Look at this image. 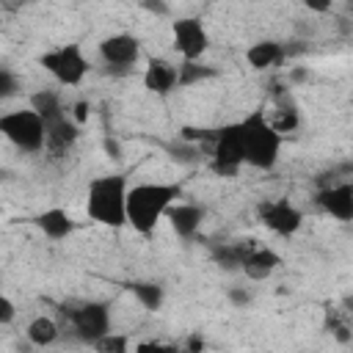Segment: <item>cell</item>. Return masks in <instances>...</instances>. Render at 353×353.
<instances>
[{
  "instance_id": "7402d4cb",
  "label": "cell",
  "mask_w": 353,
  "mask_h": 353,
  "mask_svg": "<svg viewBox=\"0 0 353 353\" xmlns=\"http://www.w3.org/2000/svg\"><path fill=\"white\" fill-rule=\"evenodd\" d=\"M212 77H218L215 66H207L201 61H182L179 63V83H176V88H188V85H196V83L212 80Z\"/></svg>"
},
{
  "instance_id": "d4e9b609",
  "label": "cell",
  "mask_w": 353,
  "mask_h": 353,
  "mask_svg": "<svg viewBox=\"0 0 353 353\" xmlns=\"http://www.w3.org/2000/svg\"><path fill=\"white\" fill-rule=\"evenodd\" d=\"M91 347H94L97 353H130V336L110 331V334H105L99 342H94Z\"/></svg>"
},
{
  "instance_id": "603a6c76",
  "label": "cell",
  "mask_w": 353,
  "mask_h": 353,
  "mask_svg": "<svg viewBox=\"0 0 353 353\" xmlns=\"http://www.w3.org/2000/svg\"><path fill=\"white\" fill-rule=\"evenodd\" d=\"M165 152H168V157L174 160V163H182V165H196L201 157H204V152H201V146H193V143H185V141H171V143H165Z\"/></svg>"
},
{
  "instance_id": "4316f807",
  "label": "cell",
  "mask_w": 353,
  "mask_h": 353,
  "mask_svg": "<svg viewBox=\"0 0 353 353\" xmlns=\"http://www.w3.org/2000/svg\"><path fill=\"white\" fill-rule=\"evenodd\" d=\"M135 353H179V350L174 345H165V342H157V339H146V342L135 345Z\"/></svg>"
},
{
  "instance_id": "d6986e66",
  "label": "cell",
  "mask_w": 353,
  "mask_h": 353,
  "mask_svg": "<svg viewBox=\"0 0 353 353\" xmlns=\"http://www.w3.org/2000/svg\"><path fill=\"white\" fill-rule=\"evenodd\" d=\"M251 248H254V243H223V245L212 248V259L223 270H243V262L251 254Z\"/></svg>"
},
{
  "instance_id": "7c38bea8",
  "label": "cell",
  "mask_w": 353,
  "mask_h": 353,
  "mask_svg": "<svg viewBox=\"0 0 353 353\" xmlns=\"http://www.w3.org/2000/svg\"><path fill=\"white\" fill-rule=\"evenodd\" d=\"M179 83V63H171L168 58H149L146 61V72H143V88L165 97L176 88Z\"/></svg>"
},
{
  "instance_id": "5b68a950",
  "label": "cell",
  "mask_w": 353,
  "mask_h": 353,
  "mask_svg": "<svg viewBox=\"0 0 353 353\" xmlns=\"http://www.w3.org/2000/svg\"><path fill=\"white\" fill-rule=\"evenodd\" d=\"M0 132L6 141H11L17 149L36 154L47 149V124L36 110H11L0 116Z\"/></svg>"
},
{
  "instance_id": "4fadbf2b",
  "label": "cell",
  "mask_w": 353,
  "mask_h": 353,
  "mask_svg": "<svg viewBox=\"0 0 353 353\" xmlns=\"http://www.w3.org/2000/svg\"><path fill=\"white\" fill-rule=\"evenodd\" d=\"M165 218H168L171 229H174L179 237L190 240V237L201 229V223H204V207H201V204H185V201H176V204L168 210Z\"/></svg>"
},
{
  "instance_id": "d6a6232c",
  "label": "cell",
  "mask_w": 353,
  "mask_h": 353,
  "mask_svg": "<svg viewBox=\"0 0 353 353\" xmlns=\"http://www.w3.org/2000/svg\"><path fill=\"white\" fill-rule=\"evenodd\" d=\"M201 350H204V339H201L199 331H193V334L185 339V350H182V353H201Z\"/></svg>"
},
{
  "instance_id": "277c9868",
  "label": "cell",
  "mask_w": 353,
  "mask_h": 353,
  "mask_svg": "<svg viewBox=\"0 0 353 353\" xmlns=\"http://www.w3.org/2000/svg\"><path fill=\"white\" fill-rule=\"evenodd\" d=\"M243 163H245V146H243V127H240V121H232V124L218 127L215 130L212 149H210L207 168L215 176L232 179V176H237V171L243 168Z\"/></svg>"
},
{
  "instance_id": "8fae6325",
  "label": "cell",
  "mask_w": 353,
  "mask_h": 353,
  "mask_svg": "<svg viewBox=\"0 0 353 353\" xmlns=\"http://www.w3.org/2000/svg\"><path fill=\"white\" fill-rule=\"evenodd\" d=\"M323 212H328L336 221H353V182H336L323 190H317V199Z\"/></svg>"
},
{
  "instance_id": "e0dca14e",
  "label": "cell",
  "mask_w": 353,
  "mask_h": 353,
  "mask_svg": "<svg viewBox=\"0 0 353 353\" xmlns=\"http://www.w3.org/2000/svg\"><path fill=\"white\" fill-rule=\"evenodd\" d=\"M284 58H287V55H284V44H279V41H273V39H262V41H256V44H251V47L245 50V61H248V66L256 69V72L270 69V66H276V63L284 61Z\"/></svg>"
},
{
  "instance_id": "2e32d148",
  "label": "cell",
  "mask_w": 353,
  "mask_h": 353,
  "mask_svg": "<svg viewBox=\"0 0 353 353\" xmlns=\"http://www.w3.org/2000/svg\"><path fill=\"white\" fill-rule=\"evenodd\" d=\"M77 138H80V127L72 121V116H66L55 124H47V152L52 157H63L74 146Z\"/></svg>"
},
{
  "instance_id": "52a82bcc",
  "label": "cell",
  "mask_w": 353,
  "mask_h": 353,
  "mask_svg": "<svg viewBox=\"0 0 353 353\" xmlns=\"http://www.w3.org/2000/svg\"><path fill=\"white\" fill-rule=\"evenodd\" d=\"M69 317V325L74 331V336L85 345L99 342L105 334H110V309L102 301H85L77 309H61Z\"/></svg>"
},
{
  "instance_id": "9c48e42d",
  "label": "cell",
  "mask_w": 353,
  "mask_h": 353,
  "mask_svg": "<svg viewBox=\"0 0 353 353\" xmlns=\"http://www.w3.org/2000/svg\"><path fill=\"white\" fill-rule=\"evenodd\" d=\"M171 36H174V50L182 55V61H201V55L210 50V36L199 17L174 19Z\"/></svg>"
},
{
  "instance_id": "44dd1931",
  "label": "cell",
  "mask_w": 353,
  "mask_h": 353,
  "mask_svg": "<svg viewBox=\"0 0 353 353\" xmlns=\"http://www.w3.org/2000/svg\"><path fill=\"white\" fill-rule=\"evenodd\" d=\"M127 290L132 292V298L146 309V312H157L165 301V290L157 281H130Z\"/></svg>"
},
{
  "instance_id": "e575fe53",
  "label": "cell",
  "mask_w": 353,
  "mask_h": 353,
  "mask_svg": "<svg viewBox=\"0 0 353 353\" xmlns=\"http://www.w3.org/2000/svg\"><path fill=\"white\" fill-rule=\"evenodd\" d=\"M347 171H350V174H353V163H350V165H347Z\"/></svg>"
},
{
  "instance_id": "cb8c5ba5",
  "label": "cell",
  "mask_w": 353,
  "mask_h": 353,
  "mask_svg": "<svg viewBox=\"0 0 353 353\" xmlns=\"http://www.w3.org/2000/svg\"><path fill=\"white\" fill-rule=\"evenodd\" d=\"M273 127H276V132H295L298 130V124H301V116H298V108L290 102V105H279V110H276V119L270 121Z\"/></svg>"
},
{
  "instance_id": "ac0fdd59",
  "label": "cell",
  "mask_w": 353,
  "mask_h": 353,
  "mask_svg": "<svg viewBox=\"0 0 353 353\" xmlns=\"http://www.w3.org/2000/svg\"><path fill=\"white\" fill-rule=\"evenodd\" d=\"M30 110H36L44 119V124H55V121H61V119L69 116L66 108L61 105V97L55 91H47V88L30 94Z\"/></svg>"
},
{
  "instance_id": "484cf974",
  "label": "cell",
  "mask_w": 353,
  "mask_h": 353,
  "mask_svg": "<svg viewBox=\"0 0 353 353\" xmlns=\"http://www.w3.org/2000/svg\"><path fill=\"white\" fill-rule=\"evenodd\" d=\"M17 88H19L17 74H14L8 66H0V99L14 97V94H17Z\"/></svg>"
},
{
  "instance_id": "8992f818",
  "label": "cell",
  "mask_w": 353,
  "mask_h": 353,
  "mask_svg": "<svg viewBox=\"0 0 353 353\" xmlns=\"http://www.w3.org/2000/svg\"><path fill=\"white\" fill-rule=\"evenodd\" d=\"M39 63L44 66V72H50L61 85H80L83 77L88 74L91 63L88 58L83 55V47L80 44H63V47H55L50 52H44L39 58Z\"/></svg>"
},
{
  "instance_id": "5bb4252c",
  "label": "cell",
  "mask_w": 353,
  "mask_h": 353,
  "mask_svg": "<svg viewBox=\"0 0 353 353\" xmlns=\"http://www.w3.org/2000/svg\"><path fill=\"white\" fill-rule=\"evenodd\" d=\"M33 223L39 226V232L50 240H66L74 229H77V221L63 210V207H50L44 212H39L33 218Z\"/></svg>"
},
{
  "instance_id": "ffe728a7",
  "label": "cell",
  "mask_w": 353,
  "mask_h": 353,
  "mask_svg": "<svg viewBox=\"0 0 353 353\" xmlns=\"http://www.w3.org/2000/svg\"><path fill=\"white\" fill-rule=\"evenodd\" d=\"M58 334H61L58 323H55L52 317H47V314L33 317V320L28 323V328H25L28 342H30V345H36V347H50V345L58 339Z\"/></svg>"
},
{
  "instance_id": "f1b7e54d",
  "label": "cell",
  "mask_w": 353,
  "mask_h": 353,
  "mask_svg": "<svg viewBox=\"0 0 353 353\" xmlns=\"http://www.w3.org/2000/svg\"><path fill=\"white\" fill-rule=\"evenodd\" d=\"M226 298H229L237 309H243V306H248V303H251V292H248V290H243V287H232V290L226 292Z\"/></svg>"
},
{
  "instance_id": "3957f363",
  "label": "cell",
  "mask_w": 353,
  "mask_h": 353,
  "mask_svg": "<svg viewBox=\"0 0 353 353\" xmlns=\"http://www.w3.org/2000/svg\"><path fill=\"white\" fill-rule=\"evenodd\" d=\"M243 127V146H245V165L259 171H273L281 152V132L270 124L262 108H254L248 116L240 119Z\"/></svg>"
},
{
  "instance_id": "7a4b0ae2",
  "label": "cell",
  "mask_w": 353,
  "mask_h": 353,
  "mask_svg": "<svg viewBox=\"0 0 353 353\" xmlns=\"http://www.w3.org/2000/svg\"><path fill=\"white\" fill-rule=\"evenodd\" d=\"M127 193L130 182L124 174H102L88 182L85 190V212L94 223L108 229L127 226Z\"/></svg>"
},
{
  "instance_id": "836d02e7",
  "label": "cell",
  "mask_w": 353,
  "mask_h": 353,
  "mask_svg": "<svg viewBox=\"0 0 353 353\" xmlns=\"http://www.w3.org/2000/svg\"><path fill=\"white\" fill-rule=\"evenodd\" d=\"M290 80H292V83H303V80H309V69H290Z\"/></svg>"
},
{
  "instance_id": "30bf717a",
  "label": "cell",
  "mask_w": 353,
  "mask_h": 353,
  "mask_svg": "<svg viewBox=\"0 0 353 353\" xmlns=\"http://www.w3.org/2000/svg\"><path fill=\"white\" fill-rule=\"evenodd\" d=\"M256 218L279 237H292L301 223H303V212L287 201V199H270V201H259L256 204Z\"/></svg>"
},
{
  "instance_id": "9a60e30c",
  "label": "cell",
  "mask_w": 353,
  "mask_h": 353,
  "mask_svg": "<svg viewBox=\"0 0 353 353\" xmlns=\"http://www.w3.org/2000/svg\"><path fill=\"white\" fill-rule=\"evenodd\" d=\"M279 265H281V256H279L273 248L254 245L251 254H248L245 262H243V273H245V279H251V281H265V279H270V276L279 270Z\"/></svg>"
},
{
  "instance_id": "ba28073f",
  "label": "cell",
  "mask_w": 353,
  "mask_h": 353,
  "mask_svg": "<svg viewBox=\"0 0 353 353\" xmlns=\"http://www.w3.org/2000/svg\"><path fill=\"white\" fill-rule=\"evenodd\" d=\"M99 58L108 69V74H130L141 58V41L132 33H113L99 41Z\"/></svg>"
},
{
  "instance_id": "6da1fadb",
  "label": "cell",
  "mask_w": 353,
  "mask_h": 353,
  "mask_svg": "<svg viewBox=\"0 0 353 353\" xmlns=\"http://www.w3.org/2000/svg\"><path fill=\"white\" fill-rule=\"evenodd\" d=\"M182 199V182H141L127 193V223L149 237L163 215Z\"/></svg>"
},
{
  "instance_id": "4dcf8cb0",
  "label": "cell",
  "mask_w": 353,
  "mask_h": 353,
  "mask_svg": "<svg viewBox=\"0 0 353 353\" xmlns=\"http://www.w3.org/2000/svg\"><path fill=\"white\" fill-rule=\"evenodd\" d=\"M88 110H91V108H88V102H85V99L74 102V105H72V121H74L77 127H80V124H85V121H88Z\"/></svg>"
},
{
  "instance_id": "f546056e",
  "label": "cell",
  "mask_w": 353,
  "mask_h": 353,
  "mask_svg": "<svg viewBox=\"0 0 353 353\" xmlns=\"http://www.w3.org/2000/svg\"><path fill=\"white\" fill-rule=\"evenodd\" d=\"M102 149H105V154H108L110 160H121V143H119V138L105 135V138H102Z\"/></svg>"
},
{
  "instance_id": "83f0119b",
  "label": "cell",
  "mask_w": 353,
  "mask_h": 353,
  "mask_svg": "<svg viewBox=\"0 0 353 353\" xmlns=\"http://www.w3.org/2000/svg\"><path fill=\"white\" fill-rule=\"evenodd\" d=\"M17 317V306L8 295H0V325H11Z\"/></svg>"
},
{
  "instance_id": "1f68e13d",
  "label": "cell",
  "mask_w": 353,
  "mask_h": 353,
  "mask_svg": "<svg viewBox=\"0 0 353 353\" xmlns=\"http://www.w3.org/2000/svg\"><path fill=\"white\" fill-rule=\"evenodd\" d=\"M141 8L143 11H149V14H157V17H165V14H171V8L165 6V3H160V0H141Z\"/></svg>"
}]
</instances>
